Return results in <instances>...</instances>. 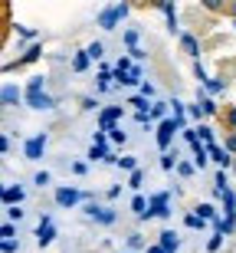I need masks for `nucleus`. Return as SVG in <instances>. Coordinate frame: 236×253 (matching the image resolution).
Listing matches in <instances>:
<instances>
[{"label":"nucleus","mask_w":236,"mask_h":253,"mask_svg":"<svg viewBox=\"0 0 236 253\" xmlns=\"http://www.w3.org/2000/svg\"><path fill=\"white\" fill-rule=\"evenodd\" d=\"M125 13H128V7H125V3H122V7H112V10H105V13H102V27H105V30H112L115 23H118V20L125 17Z\"/></svg>","instance_id":"nucleus-1"},{"label":"nucleus","mask_w":236,"mask_h":253,"mask_svg":"<svg viewBox=\"0 0 236 253\" xmlns=\"http://www.w3.org/2000/svg\"><path fill=\"white\" fill-rule=\"evenodd\" d=\"M180 46H184V53H187V56H197V53H200V43L190 37V33H187V37H180Z\"/></svg>","instance_id":"nucleus-2"},{"label":"nucleus","mask_w":236,"mask_h":253,"mask_svg":"<svg viewBox=\"0 0 236 253\" xmlns=\"http://www.w3.org/2000/svg\"><path fill=\"white\" fill-rule=\"evenodd\" d=\"M161 244H164V253H174V250H177V240H174V234H170V230H164V234H161Z\"/></svg>","instance_id":"nucleus-3"},{"label":"nucleus","mask_w":236,"mask_h":253,"mask_svg":"<svg viewBox=\"0 0 236 253\" xmlns=\"http://www.w3.org/2000/svg\"><path fill=\"white\" fill-rule=\"evenodd\" d=\"M170 131H174V122H164L161 125V131H158V141H161V148L170 141Z\"/></svg>","instance_id":"nucleus-4"},{"label":"nucleus","mask_w":236,"mask_h":253,"mask_svg":"<svg viewBox=\"0 0 236 253\" xmlns=\"http://www.w3.org/2000/svg\"><path fill=\"white\" fill-rule=\"evenodd\" d=\"M59 204H76V191H56Z\"/></svg>","instance_id":"nucleus-5"},{"label":"nucleus","mask_w":236,"mask_h":253,"mask_svg":"<svg viewBox=\"0 0 236 253\" xmlns=\"http://www.w3.org/2000/svg\"><path fill=\"white\" fill-rule=\"evenodd\" d=\"M17 99H20V92H17V89H13V85H3V102H17Z\"/></svg>","instance_id":"nucleus-6"},{"label":"nucleus","mask_w":236,"mask_h":253,"mask_svg":"<svg viewBox=\"0 0 236 253\" xmlns=\"http://www.w3.org/2000/svg\"><path fill=\"white\" fill-rule=\"evenodd\" d=\"M210 151H213V158H217L220 165H230V161H233V158H227V151H223V148H217V145H213Z\"/></svg>","instance_id":"nucleus-7"},{"label":"nucleus","mask_w":236,"mask_h":253,"mask_svg":"<svg viewBox=\"0 0 236 253\" xmlns=\"http://www.w3.org/2000/svg\"><path fill=\"white\" fill-rule=\"evenodd\" d=\"M85 53H89V56H92V59H99V56H102V43H92V46L85 49Z\"/></svg>","instance_id":"nucleus-8"},{"label":"nucleus","mask_w":236,"mask_h":253,"mask_svg":"<svg viewBox=\"0 0 236 253\" xmlns=\"http://www.w3.org/2000/svg\"><path fill=\"white\" fill-rule=\"evenodd\" d=\"M203 7L207 10H227V3H220V0H203Z\"/></svg>","instance_id":"nucleus-9"},{"label":"nucleus","mask_w":236,"mask_h":253,"mask_svg":"<svg viewBox=\"0 0 236 253\" xmlns=\"http://www.w3.org/2000/svg\"><path fill=\"white\" fill-rule=\"evenodd\" d=\"M20 197H23V191H20V188H10L7 191V201H17V204H20Z\"/></svg>","instance_id":"nucleus-10"},{"label":"nucleus","mask_w":236,"mask_h":253,"mask_svg":"<svg viewBox=\"0 0 236 253\" xmlns=\"http://www.w3.org/2000/svg\"><path fill=\"white\" fill-rule=\"evenodd\" d=\"M223 13H227V17H233V20H236V0H230V3H227V10H223Z\"/></svg>","instance_id":"nucleus-11"},{"label":"nucleus","mask_w":236,"mask_h":253,"mask_svg":"<svg viewBox=\"0 0 236 253\" xmlns=\"http://www.w3.org/2000/svg\"><path fill=\"white\" fill-rule=\"evenodd\" d=\"M161 168L170 171V168H174V158H170V155H164V158H161Z\"/></svg>","instance_id":"nucleus-12"},{"label":"nucleus","mask_w":236,"mask_h":253,"mask_svg":"<svg viewBox=\"0 0 236 253\" xmlns=\"http://www.w3.org/2000/svg\"><path fill=\"white\" fill-rule=\"evenodd\" d=\"M36 184H39V188H43V184H49V174H46V171H39V174H36Z\"/></svg>","instance_id":"nucleus-13"},{"label":"nucleus","mask_w":236,"mask_h":253,"mask_svg":"<svg viewBox=\"0 0 236 253\" xmlns=\"http://www.w3.org/2000/svg\"><path fill=\"white\" fill-rule=\"evenodd\" d=\"M227 151H236V135H227Z\"/></svg>","instance_id":"nucleus-14"},{"label":"nucleus","mask_w":236,"mask_h":253,"mask_svg":"<svg viewBox=\"0 0 236 253\" xmlns=\"http://www.w3.org/2000/svg\"><path fill=\"white\" fill-rule=\"evenodd\" d=\"M227 122H230V125L236 128V109H230V112H227Z\"/></svg>","instance_id":"nucleus-15"},{"label":"nucleus","mask_w":236,"mask_h":253,"mask_svg":"<svg viewBox=\"0 0 236 253\" xmlns=\"http://www.w3.org/2000/svg\"><path fill=\"white\" fill-rule=\"evenodd\" d=\"M233 171H236V161H233Z\"/></svg>","instance_id":"nucleus-16"}]
</instances>
